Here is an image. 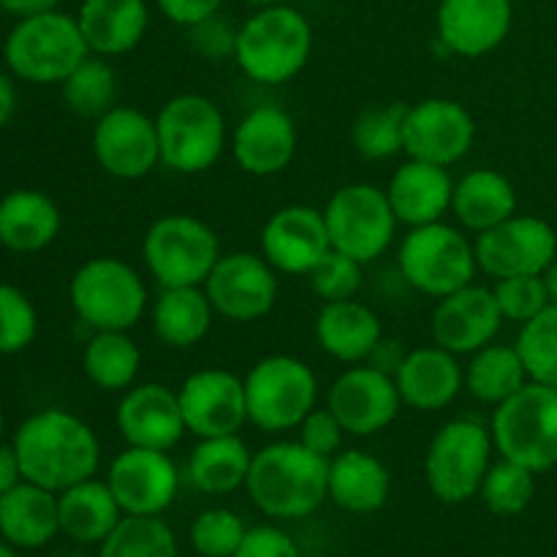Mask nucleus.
Here are the masks:
<instances>
[{
    "label": "nucleus",
    "instance_id": "c756f323",
    "mask_svg": "<svg viewBox=\"0 0 557 557\" xmlns=\"http://www.w3.org/2000/svg\"><path fill=\"white\" fill-rule=\"evenodd\" d=\"M330 500L348 515H373L389 500V468L364 449H343L330 460Z\"/></svg>",
    "mask_w": 557,
    "mask_h": 557
},
{
    "label": "nucleus",
    "instance_id": "9b49d317",
    "mask_svg": "<svg viewBox=\"0 0 557 557\" xmlns=\"http://www.w3.org/2000/svg\"><path fill=\"white\" fill-rule=\"evenodd\" d=\"M490 433L500 457L547 473L557 466V389L528 381L495 408Z\"/></svg>",
    "mask_w": 557,
    "mask_h": 557
},
{
    "label": "nucleus",
    "instance_id": "f8f14e48",
    "mask_svg": "<svg viewBox=\"0 0 557 557\" xmlns=\"http://www.w3.org/2000/svg\"><path fill=\"white\" fill-rule=\"evenodd\" d=\"M324 221L332 250L351 256L364 267L392 248L400 226L386 188L373 183H348L337 188L324 205Z\"/></svg>",
    "mask_w": 557,
    "mask_h": 557
},
{
    "label": "nucleus",
    "instance_id": "c03bdc74",
    "mask_svg": "<svg viewBox=\"0 0 557 557\" xmlns=\"http://www.w3.org/2000/svg\"><path fill=\"white\" fill-rule=\"evenodd\" d=\"M245 533L243 517L232 509H205L190 522V544L201 557H234Z\"/></svg>",
    "mask_w": 557,
    "mask_h": 557
},
{
    "label": "nucleus",
    "instance_id": "79ce46f5",
    "mask_svg": "<svg viewBox=\"0 0 557 557\" xmlns=\"http://www.w3.org/2000/svg\"><path fill=\"white\" fill-rule=\"evenodd\" d=\"M515 346L531 381L557 389V305L522 324Z\"/></svg>",
    "mask_w": 557,
    "mask_h": 557
},
{
    "label": "nucleus",
    "instance_id": "412c9836",
    "mask_svg": "<svg viewBox=\"0 0 557 557\" xmlns=\"http://www.w3.org/2000/svg\"><path fill=\"white\" fill-rule=\"evenodd\" d=\"M515 25L511 0H441L435 44L449 58L476 60L495 52Z\"/></svg>",
    "mask_w": 557,
    "mask_h": 557
},
{
    "label": "nucleus",
    "instance_id": "f03ea898",
    "mask_svg": "<svg viewBox=\"0 0 557 557\" xmlns=\"http://www.w3.org/2000/svg\"><path fill=\"white\" fill-rule=\"evenodd\" d=\"M326 479V457H319L299 441H275L253 451L245 490L261 515L272 520H302L330 498Z\"/></svg>",
    "mask_w": 557,
    "mask_h": 557
},
{
    "label": "nucleus",
    "instance_id": "5fc2aeb1",
    "mask_svg": "<svg viewBox=\"0 0 557 557\" xmlns=\"http://www.w3.org/2000/svg\"><path fill=\"white\" fill-rule=\"evenodd\" d=\"M58 3H60V0H0V9H3L5 14L22 20V16L44 14V11H54V9H58Z\"/></svg>",
    "mask_w": 557,
    "mask_h": 557
},
{
    "label": "nucleus",
    "instance_id": "a211bd4d",
    "mask_svg": "<svg viewBox=\"0 0 557 557\" xmlns=\"http://www.w3.org/2000/svg\"><path fill=\"white\" fill-rule=\"evenodd\" d=\"M123 515L161 517L180 493V468L169 451L125 446L107 471Z\"/></svg>",
    "mask_w": 557,
    "mask_h": 557
},
{
    "label": "nucleus",
    "instance_id": "2f4dec72",
    "mask_svg": "<svg viewBox=\"0 0 557 557\" xmlns=\"http://www.w3.org/2000/svg\"><path fill=\"white\" fill-rule=\"evenodd\" d=\"M60 533L58 493L22 479L0 498V539L16 549H41Z\"/></svg>",
    "mask_w": 557,
    "mask_h": 557
},
{
    "label": "nucleus",
    "instance_id": "1a4fd4ad",
    "mask_svg": "<svg viewBox=\"0 0 557 557\" xmlns=\"http://www.w3.org/2000/svg\"><path fill=\"white\" fill-rule=\"evenodd\" d=\"M221 256L215 228L188 212L158 218L141 239L145 270L161 288L205 286Z\"/></svg>",
    "mask_w": 557,
    "mask_h": 557
},
{
    "label": "nucleus",
    "instance_id": "0e129e2a",
    "mask_svg": "<svg viewBox=\"0 0 557 557\" xmlns=\"http://www.w3.org/2000/svg\"><path fill=\"white\" fill-rule=\"evenodd\" d=\"M555 237H557V226H555Z\"/></svg>",
    "mask_w": 557,
    "mask_h": 557
},
{
    "label": "nucleus",
    "instance_id": "72a5a7b5",
    "mask_svg": "<svg viewBox=\"0 0 557 557\" xmlns=\"http://www.w3.org/2000/svg\"><path fill=\"white\" fill-rule=\"evenodd\" d=\"M58 511L60 533L76 544H101L125 517L107 479L96 476L58 493Z\"/></svg>",
    "mask_w": 557,
    "mask_h": 557
},
{
    "label": "nucleus",
    "instance_id": "603ef678",
    "mask_svg": "<svg viewBox=\"0 0 557 557\" xmlns=\"http://www.w3.org/2000/svg\"><path fill=\"white\" fill-rule=\"evenodd\" d=\"M403 357H406V348H403L400 343L381 337V343L375 346V351L370 354L368 364H373V368H379V370H384V373L395 375V370L400 368Z\"/></svg>",
    "mask_w": 557,
    "mask_h": 557
},
{
    "label": "nucleus",
    "instance_id": "7ed1b4c3",
    "mask_svg": "<svg viewBox=\"0 0 557 557\" xmlns=\"http://www.w3.org/2000/svg\"><path fill=\"white\" fill-rule=\"evenodd\" d=\"M313 52V25L288 3L256 9L239 22L234 63L245 79L277 87L299 76Z\"/></svg>",
    "mask_w": 557,
    "mask_h": 557
},
{
    "label": "nucleus",
    "instance_id": "e2e57ef3",
    "mask_svg": "<svg viewBox=\"0 0 557 557\" xmlns=\"http://www.w3.org/2000/svg\"><path fill=\"white\" fill-rule=\"evenodd\" d=\"M495 557H509V555H495Z\"/></svg>",
    "mask_w": 557,
    "mask_h": 557
},
{
    "label": "nucleus",
    "instance_id": "473e14b6",
    "mask_svg": "<svg viewBox=\"0 0 557 557\" xmlns=\"http://www.w3.org/2000/svg\"><path fill=\"white\" fill-rule=\"evenodd\" d=\"M218 313L205 286L161 288L150 308V324L158 341L174 351H188L210 335Z\"/></svg>",
    "mask_w": 557,
    "mask_h": 557
},
{
    "label": "nucleus",
    "instance_id": "20e7f679",
    "mask_svg": "<svg viewBox=\"0 0 557 557\" xmlns=\"http://www.w3.org/2000/svg\"><path fill=\"white\" fill-rule=\"evenodd\" d=\"M69 299L92 332H131L150 308L145 275L117 256H92L76 267Z\"/></svg>",
    "mask_w": 557,
    "mask_h": 557
},
{
    "label": "nucleus",
    "instance_id": "4be33fe9",
    "mask_svg": "<svg viewBox=\"0 0 557 557\" xmlns=\"http://www.w3.org/2000/svg\"><path fill=\"white\" fill-rule=\"evenodd\" d=\"M234 163L250 177H275L292 166L299 147V128L292 114L277 103H259L234 128L232 139Z\"/></svg>",
    "mask_w": 557,
    "mask_h": 557
},
{
    "label": "nucleus",
    "instance_id": "ddd939ff",
    "mask_svg": "<svg viewBox=\"0 0 557 557\" xmlns=\"http://www.w3.org/2000/svg\"><path fill=\"white\" fill-rule=\"evenodd\" d=\"M205 292L218 319L250 324L275 310L281 297L277 270L261 253L234 250L223 253L205 281Z\"/></svg>",
    "mask_w": 557,
    "mask_h": 557
},
{
    "label": "nucleus",
    "instance_id": "de8ad7c7",
    "mask_svg": "<svg viewBox=\"0 0 557 557\" xmlns=\"http://www.w3.org/2000/svg\"><path fill=\"white\" fill-rule=\"evenodd\" d=\"M237 30L239 25H234V22L228 20V16H223L221 11V14L196 22L194 27H188V44L190 49L205 60H234Z\"/></svg>",
    "mask_w": 557,
    "mask_h": 557
},
{
    "label": "nucleus",
    "instance_id": "0eeeda50",
    "mask_svg": "<svg viewBox=\"0 0 557 557\" xmlns=\"http://www.w3.org/2000/svg\"><path fill=\"white\" fill-rule=\"evenodd\" d=\"M397 270L413 292L424 297H449L476 281V245L466 228L438 221L408 228L397 248Z\"/></svg>",
    "mask_w": 557,
    "mask_h": 557
},
{
    "label": "nucleus",
    "instance_id": "6e6552de",
    "mask_svg": "<svg viewBox=\"0 0 557 557\" xmlns=\"http://www.w3.org/2000/svg\"><path fill=\"white\" fill-rule=\"evenodd\" d=\"M243 381L248 422L267 435L292 433L319 406V375L294 354L261 357Z\"/></svg>",
    "mask_w": 557,
    "mask_h": 557
},
{
    "label": "nucleus",
    "instance_id": "37998d69",
    "mask_svg": "<svg viewBox=\"0 0 557 557\" xmlns=\"http://www.w3.org/2000/svg\"><path fill=\"white\" fill-rule=\"evenodd\" d=\"M38 335V310L22 288L0 283V357H14L33 346Z\"/></svg>",
    "mask_w": 557,
    "mask_h": 557
},
{
    "label": "nucleus",
    "instance_id": "13d9d810",
    "mask_svg": "<svg viewBox=\"0 0 557 557\" xmlns=\"http://www.w3.org/2000/svg\"><path fill=\"white\" fill-rule=\"evenodd\" d=\"M0 557H20V555H16V547H11L5 539H0Z\"/></svg>",
    "mask_w": 557,
    "mask_h": 557
},
{
    "label": "nucleus",
    "instance_id": "39448f33",
    "mask_svg": "<svg viewBox=\"0 0 557 557\" xmlns=\"http://www.w3.org/2000/svg\"><path fill=\"white\" fill-rule=\"evenodd\" d=\"M161 166L174 174H205L215 169L228 147L223 109L201 92L172 96L156 114Z\"/></svg>",
    "mask_w": 557,
    "mask_h": 557
},
{
    "label": "nucleus",
    "instance_id": "3c124183",
    "mask_svg": "<svg viewBox=\"0 0 557 557\" xmlns=\"http://www.w3.org/2000/svg\"><path fill=\"white\" fill-rule=\"evenodd\" d=\"M223 3H226V0H156L158 11H161L169 22L185 27V30L194 27L196 22L221 14Z\"/></svg>",
    "mask_w": 557,
    "mask_h": 557
},
{
    "label": "nucleus",
    "instance_id": "4d7b16f0",
    "mask_svg": "<svg viewBox=\"0 0 557 557\" xmlns=\"http://www.w3.org/2000/svg\"><path fill=\"white\" fill-rule=\"evenodd\" d=\"M544 286H547V294H549V305H557V259L553 264L544 270Z\"/></svg>",
    "mask_w": 557,
    "mask_h": 557
},
{
    "label": "nucleus",
    "instance_id": "8fccbe9b",
    "mask_svg": "<svg viewBox=\"0 0 557 557\" xmlns=\"http://www.w3.org/2000/svg\"><path fill=\"white\" fill-rule=\"evenodd\" d=\"M234 557H302V549L281 528L256 525L248 528Z\"/></svg>",
    "mask_w": 557,
    "mask_h": 557
},
{
    "label": "nucleus",
    "instance_id": "5701e85b",
    "mask_svg": "<svg viewBox=\"0 0 557 557\" xmlns=\"http://www.w3.org/2000/svg\"><path fill=\"white\" fill-rule=\"evenodd\" d=\"M504 326L498 302H495L493 286L468 283L460 292L441 297L430 315V337L435 346L471 357L479 348L490 346Z\"/></svg>",
    "mask_w": 557,
    "mask_h": 557
},
{
    "label": "nucleus",
    "instance_id": "b1692460",
    "mask_svg": "<svg viewBox=\"0 0 557 557\" xmlns=\"http://www.w3.org/2000/svg\"><path fill=\"white\" fill-rule=\"evenodd\" d=\"M114 424L125 446H141V449L172 451L188 433L177 389L161 381H145L125 389L120 395Z\"/></svg>",
    "mask_w": 557,
    "mask_h": 557
},
{
    "label": "nucleus",
    "instance_id": "052dcab7",
    "mask_svg": "<svg viewBox=\"0 0 557 557\" xmlns=\"http://www.w3.org/2000/svg\"><path fill=\"white\" fill-rule=\"evenodd\" d=\"M3 430H5V419H3V408H0V444H3Z\"/></svg>",
    "mask_w": 557,
    "mask_h": 557
},
{
    "label": "nucleus",
    "instance_id": "09e8293b",
    "mask_svg": "<svg viewBox=\"0 0 557 557\" xmlns=\"http://www.w3.org/2000/svg\"><path fill=\"white\" fill-rule=\"evenodd\" d=\"M346 435L348 433L343 430V424L337 422V417L326 406H315L297 428L299 444L308 446V449L315 451L319 457H326V460H332L337 451H343Z\"/></svg>",
    "mask_w": 557,
    "mask_h": 557
},
{
    "label": "nucleus",
    "instance_id": "aec40b11",
    "mask_svg": "<svg viewBox=\"0 0 557 557\" xmlns=\"http://www.w3.org/2000/svg\"><path fill=\"white\" fill-rule=\"evenodd\" d=\"M332 250L324 210L310 205H286L272 212L259 234V253L277 275H305Z\"/></svg>",
    "mask_w": 557,
    "mask_h": 557
},
{
    "label": "nucleus",
    "instance_id": "58836bf2",
    "mask_svg": "<svg viewBox=\"0 0 557 557\" xmlns=\"http://www.w3.org/2000/svg\"><path fill=\"white\" fill-rule=\"evenodd\" d=\"M408 103L368 107L351 125V145L364 161H389L406 150Z\"/></svg>",
    "mask_w": 557,
    "mask_h": 557
},
{
    "label": "nucleus",
    "instance_id": "6e6d98bb",
    "mask_svg": "<svg viewBox=\"0 0 557 557\" xmlns=\"http://www.w3.org/2000/svg\"><path fill=\"white\" fill-rule=\"evenodd\" d=\"M16 112V85L14 76L0 71V128L9 125V120L14 117Z\"/></svg>",
    "mask_w": 557,
    "mask_h": 557
},
{
    "label": "nucleus",
    "instance_id": "f257e3e1",
    "mask_svg": "<svg viewBox=\"0 0 557 557\" xmlns=\"http://www.w3.org/2000/svg\"><path fill=\"white\" fill-rule=\"evenodd\" d=\"M25 482L52 493L92 479L101 466V444L90 424L65 408L30 413L11 441Z\"/></svg>",
    "mask_w": 557,
    "mask_h": 557
},
{
    "label": "nucleus",
    "instance_id": "f704fd0d",
    "mask_svg": "<svg viewBox=\"0 0 557 557\" xmlns=\"http://www.w3.org/2000/svg\"><path fill=\"white\" fill-rule=\"evenodd\" d=\"M253 451L237 435L199 438L188 457V479L205 495H232L245 487Z\"/></svg>",
    "mask_w": 557,
    "mask_h": 557
},
{
    "label": "nucleus",
    "instance_id": "a878e982",
    "mask_svg": "<svg viewBox=\"0 0 557 557\" xmlns=\"http://www.w3.org/2000/svg\"><path fill=\"white\" fill-rule=\"evenodd\" d=\"M386 196L400 226H428L451 215L455 177H451V169L408 158L392 172Z\"/></svg>",
    "mask_w": 557,
    "mask_h": 557
},
{
    "label": "nucleus",
    "instance_id": "393cba45",
    "mask_svg": "<svg viewBox=\"0 0 557 557\" xmlns=\"http://www.w3.org/2000/svg\"><path fill=\"white\" fill-rule=\"evenodd\" d=\"M395 384L403 406L419 413H435L449 408L466 392V370L457 354L430 343L406 351L395 370Z\"/></svg>",
    "mask_w": 557,
    "mask_h": 557
},
{
    "label": "nucleus",
    "instance_id": "423d86ee",
    "mask_svg": "<svg viewBox=\"0 0 557 557\" xmlns=\"http://www.w3.org/2000/svg\"><path fill=\"white\" fill-rule=\"evenodd\" d=\"M87 54L76 16L58 9L16 20L3 44L11 76L30 85H60Z\"/></svg>",
    "mask_w": 557,
    "mask_h": 557
},
{
    "label": "nucleus",
    "instance_id": "e433bc0d",
    "mask_svg": "<svg viewBox=\"0 0 557 557\" xmlns=\"http://www.w3.org/2000/svg\"><path fill=\"white\" fill-rule=\"evenodd\" d=\"M82 370L101 392H120L136 384L141 370V348L131 332H92L82 351Z\"/></svg>",
    "mask_w": 557,
    "mask_h": 557
},
{
    "label": "nucleus",
    "instance_id": "6ab92c4d",
    "mask_svg": "<svg viewBox=\"0 0 557 557\" xmlns=\"http://www.w3.org/2000/svg\"><path fill=\"white\" fill-rule=\"evenodd\" d=\"M177 400L185 430L196 438L237 435L248 424L245 381L232 370H196L177 386Z\"/></svg>",
    "mask_w": 557,
    "mask_h": 557
},
{
    "label": "nucleus",
    "instance_id": "7c9ffc66",
    "mask_svg": "<svg viewBox=\"0 0 557 557\" xmlns=\"http://www.w3.org/2000/svg\"><path fill=\"white\" fill-rule=\"evenodd\" d=\"M517 188L498 169H471L455 180V199H451V215L457 226L471 234H482L498 223L517 215Z\"/></svg>",
    "mask_w": 557,
    "mask_h": 557
},
{
    "label": "nucleus",
    "instance_id": "4c0bfd02",
    "mask_svg": "<svg viewBox=\"0 0 557 557\" xmlns=\"http://www.w3.org/2000/svg\"><path fill=\"white\" fill-rule=\"evenodd\" d=\"M63 103L76 117L96 123L101 114L117 107V74L112 63L98 54H87L63 82H60Z\"/></svg>",
    "mask_w": 557,
    "mask_h": 557
},
{
    "label": "nucleus",
    "instance_id": "dca6fc26",
    "mask_svg": "<svg viewBox=\"0 0 557 557\" xmlns=\"http://www.w3.org/2000/svg\"><path fill=\"white\" fill-rule=\"evenodd\" d=\"M473 245L479 272L493 281L511 275H544V270L557 259L555 226L520 212L476 234Z\"/></svg>",
    "mask_w": 557,
    "mask_h": 557
},
{
    "label": "nucleus",
    "instance_id": "864d4df0",
    "mask_svg": "<svg viewBox=\"0 0 557 557\" xmlns=\"http://www.w3.org/2000/svg\"><path fill=\"white\" fill-rule=\"evenodd\" d=\"M22 468L20 460H16V451L11 444H0V498H3L9 490H14L16 484L22 482Z\"/></svg>",
    "mask_w": 557,
    "mask_h": 557
},
{
    "label": "nucleus",
    "instance_id": "a18cd8bd",
    "mask_svg": "<svg viewBox=\"0 0 557 557\" xmlns=\"http://www.w3.org/2000/svg\"><path fill=\"white\" fill-rule=\"evenodd\" d=\"M493 294L504 321H515L520 326L549 308V294L542 275L498 277L493 281Z\"/></svg>",
    "mask_w": 557,
    "mask_h": 557
},
{
    "label": "nucleus",
    "instance_id": "cd10ccee",
    "mask_svg": "<svg viewBox=\"0 0 557 557\" xmlns=\"http://www.w3.org/2000/svg\"><path fill=\"white\" fill-rule=\"evenodd\" d=\"M76 22L90 54L123 58L145 41L150 30L147 0H82Z\"/></svg>",
    "mask_w": 557,
    "mask_h": 557
},
{
    "label": "nucleus",
    "instance_id": "f3484780",
    "mask_svg": "<svg viewBox=\"0 0 557 557\" xmlns=\"http://www.w3.org/2000/svg\"><path fill=\"white\" fill-rule=\"evenodd\" d=\"M476 145V120L455 98H422L406 112V156L451 169Z\"/></svg>",
    "mask_w": 557,
    "mask_h": 557
},
{
    "label": "nucleus",
    "instance_id": "c85d7f7f",
    "mask_svg": "<svg viewBox=\"0 0 557 557\" xmlns=\"http://www.w3.org/2000/svg\"><path fill=\"white\" fill-rule=\"evenodd\" d=\"M63 212L52 196L16 188L0 199V245L11 253H38L60 237Z\"/></svg>",
    "mask_w": 557,
    "mask_h": 557
},
{
    "label": "nucleus",
    "instance_id": "2eb2a0df",
    "mask_svg": "<svg viewBox=\"0 0 557 557\" xmlns=\"http://www.w3.org/2000/svg\"><path fill=\"white\" fill-rule=\"evenodd\" d=\"M326 408L337 417L348 435L370 438L395 424L403 411V397L395 375L373 364H348L326 389Z\"/></svg>",
    "mask_w": 557,
    "mask_h": 557
},
{
    "label": "nucleus",
    "instance_id": "a19ab883",
    "mask_svg": "<svg viewBox=\"0 0 557 557\" xmlns=\"http://www.w3.org/2000/svg\"><path fill=\"white\" fill-rule=\"evenodd\" d=\"M536 476L539 473H533L531 468L500 457L490 466L479 498L495 517H517L531 506L536 495Z\"/></svg>",
    "mask_w": 557,
    "mask_h": 557
},
{
    "label": "nucleus",
    "instance_id": "9d476101",
    "mask_svg": "<svg viewBox=\"0 0 557 557\" xmlns=\"http://www.w3.org/2000/svg\"><path fill=\"white\" fill-rule=\"evenodd\" d=\"M493 433L476 419H451L433 435L424 455V482L441 504H468L493 466Z\"/></svg>",
    "mask_w": 557,
    "mask_h": 557
},
{
    "label": "nucleus",
    "instance_id": "ea45409f",
    "mask_svg": "<svg viewBox=\"0 0 557 557\" xmlns=\"http://www.w3.org/2000/svg\"><path fill=\"white\" fill-rule=\"evenodd\" d=\"M98 557H180V547L161 517L125 515L98 544Z\"/></svg>",
    "mask_w": 557,
    "mask_h": 557
},
{
    "label": "nucleus",
    "instance_id": "4468645a",
    "mask_svg": "<svg viewBox=\"0 0 557 557\" xmlns=\"http://www.w3.org/2000/svg\"><path fill=\"white\" fill-rule=\"evenodd\" d=\"M90 145L101 172L114 180L134 183L161 166L156 117L128 103H117L96 120Z\"/></svg>",
    "mask_w": 557,
    "mask_h": 557
},
{
    "label": "nucleus",
    "instance_id": "49530a36",
    "mask_svg": "<svg viewBox=\"0 0 557 557\" xmlns=\"http://www.w3.org/2000/svg\"><path fill=\"white\" fill-rule=\"evenodd\" d=\"M362 261L351 259L346 253H337V250H330L324 256L319 267L308 275L310 288H313L315 297L324 302H341V299H354L362 288Z\"/></svg>",
    "mask_w": 557,
    "mask_h": 557
},
{
    "label": "nucleus",
    "instance_id": "bf43d9fd",
    "mask_svg": "<svg viewBox=\"0 0 557 557\" xmlns=\"http://www.w3.org/2000/svg\"><path fill=\"white\" fill-rule=\"evenodd\" d=\"M245 3H248V5H253V11H256V9H267V5L283 3V0H245Z\"/></svg>",
    "mask_w": 557,
    "mask_h": 557
},
{
    "label": "nucleus",
    "instance_id": "680f3d73",
    "mask_svg": "<svg viewBox=\"0 0 557 557\" xmlns=\"http://www.w3.org/2000/svg\"><path fill=\"white\" fill-rule=\"evenodd\" d=\"M555 174H557V152H555Z\"/></svg>",
    "mask_w": 557,
    "mask_h": 557
},
{
    "label": "nucleus",
    "instance_id": "bb28decb",
    "mask_svg": "<svg viewBox=\"0 0 557 557\" xmlns=\"http://www.w3.org/2000/svg\"><path fill=\"white\" fill-rule=\"evenodd\" d=\"M313 337L326 357L343 364H362L384 337V326L370 305L354 297L321 305L313 321Z\"/></svg>",
    "mask_w": 557,
    "mask_h": 557
},
{
    "label": "nucleus",
    "instance_id": "c9c22d12",
    "mask_svg": "<svg viewBox=\"0 0 557 557\" xmlns=\"http://www.w3.org/2000/svg\"><path fill=\"white\" fill-rule=\"evenodd\" d=\"M466 370V392L482 406L498 408L509 397H515L522 386L531 381L525 362H522L517 346L506 343H490L468 357L462 364Z\"/></svg>",
    "mask_w": 557,
    "mask_h": 557
}]
</instances>
